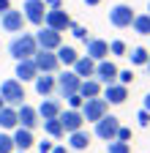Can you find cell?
Listing matches in <instances>:
<instances>
[{"mask_svg":"<svg viewBox=\"0 0 150 153\" xmlns=\"http://www.w3.org/2000/svg\"><path fill=\"white\" fill-rule=\"evenodd\" d=\"M68 137V150H87L90 148V131H85V128H79V131H71V134H66Z\"/></svg>","mask_w":150,"mask_h":153,"instance_id":"cell-21","label":"cell"},{"mask_svg":"<svg viewBox=\"0 0 150 153\" xmlns=\"http://www.w3.org/2000/svg\"><path fill=\"white\" fill-rule=\"evenodd\" d=\"M55 93L60 96V99H66V96H71V93H79V76L74 74L71 68H66V71H60V74H55Z\"/></svg>","mask_w":150,"mask_h":153,"instance_id":"cell-3","label":"cell"},{"mask_svg":"<svg viewBox=\"0 0 150 153\" xmlns=\"http://www.w3.org/2000/svg\"><path fill=\"white\" fill-rule=\"evenodd\" d=\"M85 47H87V57L90 60H104V57H109V41H104V38H87L85 41Z\"/></svg>","mask_w":150,"mask_h":153,"instance_id":"cell-18","label":"cell"},{"mask_svg":"<svg viewBox=\"0 0 150 153\" xmlns=\"http://www.w3.org/2000/svg\"><path fill=\"white\" fill-rule=\"evenodd\" d=\"M0 107H3V99H0Z\"/></svg>","mask_w":150,"mask_h":153,"instance_id":"cell-46","label":"cell"},{"mask_svg":"<svg viewBox=\"0 0 150 153\" xmlns=\"http://www.w3.org/2000/svg\"><path fill=\"white\" fill-rule=\"evenodd\" d=\"M147 71H150V60H147Z\"/></svg>","mask_w":150,"mask_h":153,"instance_id":"cell-45","label":"cell"},{"mask_svg":"<svg viewBox=\"0 0 150 153\" xmlns=\"http://www.w3.org/2000/svg\"><path fill=\"white\" fill-rule=\"evenodd\" d=\"M14 76H16L19 82H33L35 76H38V68H35L33 60H16V71H14Z\"/></svg>","mask_w":150,"mask_h":153,"instance_id":"cell-22","label":"cell"},{"mask_svg":"<svg viewBox=\"0 0 150 153\" xmlns=\"http://www.w3.org/2000/svg\"><path fill=\"white\" fill-rule=\"evenodd\" d=\"M134 16L137 14H134V8H131L128 3H117V6L109 8V25L117 27V30H126V27H131Z\"/></svg>","mask_w":150,"mask_h":153,"instance_id":"cell-6","label":"cell"},{"mask_svg":"<svg viewBox=\"0 0 150 153\" xmlns=\"http://www.w3.org/2000/svg\"><path fill=\"white\" fill-rule=\"evenodd\" d=\"M147 49H150V47H147Z\"/></svg>","mask_w":150,"mask_h":153,"instance_id":"cell-47","label":"cell"},{"mask_svg":"<svg viewBox=\"0 0 150 153\" xmlns=\"http://www.w3.org/2000/svg\"><path fill=\"white\" fill-rule=\"evenodd\" d=\"M147 14H150V3H147Z\"/></svg>","mask_w":150,"mask_h":153,"instance_id":"cell-44","label":"cell"},{"mask_svg":"<svg viewBox=\"0 0 150 153\" xmlns=\"http://www.w3.org/2000/svg\"><path fill=\"white\" fill-rule=\"evenodd\" d=\"M115 140H120V142H131V140H134V131H131L128 126H120L117 128V137Z\"/></svg>","mask_w":150,"mask_h":153,"instance_id":"cell-35","label":"cell"},{"mask_svg":"<svg viewBox=\"0 0 150 153\" xmlns=\"http://www.w3.org/2000/svg\"><path fill=\"white\" fill-rule=\"evenodd\" d=\"M106 153H131V142L112 140V142H106Z\"/></svg>","mask_w":150,"mask_h":153,"instance_id":"cell-31","label":"cell"},{"mask_svg":"<svg viewBox=\"0 0 150 153\" xmlns=\"http://www.w3.org/2000/svg\"><path fill=\"white\" fill-rule=\"evenodd\" d=\"M74 74L79 76V79H90L93 74H96V60H90L87 55H79V60L74 63V68H71Z\"/></svg>","mask_w":150,"mask_h":153,"instance_id":"cell-24","label":"cell"},{"mask_svg":"<svg viewBox=\"0 0 150 153\" xmlns=\"http://www.w3.org/2000/svg\"><path fill=\"white\" fill-rule=\"evenodd\" d=\"M66 104H68V109H82L85 99H82L79 93H71V96H66Z\"/></svg>","mask_w":150,"mask_h":153,"instance_id":"cell-34","label":"cell"},{"mask_svg":"<svg viewBox=\"0 0 150 153\" xmlns=\"http://www.w3.org/2000/svg\"><path fill=\"white\" fill-rule=\"evenodd\" d=\"M35 112H38L41 120H52V118H58V115L63 112V101H60V99H52V96H47V99H41V104L35 107Z\"/></svg>","mask_w":150,"mask_h":153,"instance_id":"cell-16","label":"cell"},{"mask_svg":"<svg viewBox=\"0 0 150 153\" xmlns=\"http://www.w3.org/2000/svg\"><path fill=\"white\" fill-rule=\"evenodd\" d=\"M131 27H134L139 36H147L150 38V14H137L134 22H131Z\"/></svg>","mask_w":150,"mask_h":153,"instance_id":"cell-28","label":"cell"},{"mask_svg":"<svg viewBox=\"0 0 150 153\" xmlns=\"http://www.w3.org/2000/svg\"><path fill=\"white\" fill-rule=\"evenodd\" d=\"M101 90H104V85L96 79V76H90V79H82V82H79V96H82V99H98Z\"/></svg>","mask_w":150,"mask_h":153,"instance_id":"cell-25","label":"cell"},{"mask_svg":"<svg viewBox=\"0 0 150 153\" xmlns=\"http://www.w3.org/2000/svg\"><path fill=\"white\" fill-rule=\"evenodd\" d=\"M137 123H139L142 128L150 126V112H147V109H139V112H137Z\"/></svg>","mask_w":150,"mask_h":153,"instance_id":"cell-36","label":"cell"},{"mask_svg":"<svg viewBox=\"0 0 150 153\" xmlns=\"http://www.w3.org/2000/svg\"><path fill=\"white\" fill-rule=\"evenodd\" d=\"M58 120H60V126H63L66 134L85 128V118H82V112H79V109H63V112L58 115Z\"/></svg>","mask_w":150,"mask_h":153,"instance_id":"cell-15","label":"cell"},{"mask_svg":"<svg viewBox=\"0 0 150 153\" xmlns=\"http://www.w3.org/2000/svg\"><path fill=\"white\" fill-rule=\"evenodd\" d=\"M11 137H14V148L16 150H30V148H35V131H30V128H22V126H16L14 131H11Z\"/></svg>","mask_w":150,"mask_h":153,"instance_id":"cell-17","label":"cell"},{"mask_svg":"<svg viewBox=\"0 0 150 153\" xmlns=\"http://www.w3.org/2000/svg\"><path fill=\"white\" fill-rule=\"evenodd\" d=\"M35 52H38V44H35L33 33H16L14 41L8 44V55L14 60H33Z\"/></svg>","mask_w":150,"mask_h":153,"instance_id":"cell-1","label":"cell"},{"mask_svg":"<svg viewBox=\"0 0 150 153\" xmlns=\"http://www.w3.org/2000/svg\"><path fill=\"white\" fill-rule=\"evenodd\" d=\"M41 126H44V134H47L49 140H63V137H66V131H63V126H60L58 118H52V120H41Z\"/></svg>","mask_w":150,"mask_h":153,"instance_id":"cell-26","label":"cell"},{"mask_svg":"<svg viewBox=\"0 0 150 153\" xmlns=\"http://www.w3.org/2000/svg\"><path fill=\"white\" fill-rule=\"evenodd\" d=\"M35 148H38V153H52L55 142L52 140H41V142H35Z\"/></svg>","mask_w":150,"mask_h":153,"instance_id":"cell-37","label":"cell"},{"mask_svg":"<svg viewBox=\"0 0 150 153\" xmlns=\"http://www.w3.org/2000/svg\"><path fill=\"white\" fill-rule=\"evenodd\" d=\"M19 11L25 14V22H27V25H35V27H41V25H44V16H47V6H44V0H25Z\"/></svg>","mask_w":150,"mask_h":153,"instance_id":"cell-7","label":"cell"},{"mask_svg":"<svg viewBox=\"0 0 150 153\" xmlns=\"http://www.w3.org/2000/svg\"><path fill=\"white\" fill-rule=\"evenodd\" d=\"M16 126H19V120H16V107L3 104L0 107V131H14Z\"/></svg>","mask_w":150,"mask_h":153,"instance_id":"cell-23","label":"cell"},{"mask_svg":"<svg viewBox=\"0 0 150 153\" xmlns=\"http://www.w3.org/2000/svg\"><path fill=\"white\" fill-rule=\"evenodd\" d=\"M55 55H58V63H60V66H66V68H74V63L79 60L77 47H71V44H60L58 49H55Z\"/></svg>","mask_w":150,"mask_h":153,"instance_id":"cell-19","label":"cell"},{"mask_svg":"<svg viewBox=\"0 0 150 153\" xmlns=\"http://www.w3.org/2000/svg\"><path fill=\"white\" fill-rule=\"evenodd\" d=\"M25 14L19 8H8L3 16H0V27H3L6 33H25Z\"/></svg>","mask_w":150,"mask_h":153,"instance_id":"cell-10","label":"cell"},{"mask_svg":"<svg viewBox=\"0 0 150 153\" xmlns=\"http://www.w3.org/2000/svg\"><path fill=\"white\" fill-rule=\"evenodd\" d=\"M14 153H27V150H14Z\"/></svg>","mask_w":150,"mask_h":153,"instance_id":"cell-43","label":"cell"},{"mask_svg":"<svg viewBox=\"0 0 150 153\" xmlns=\"http://www.w3.org/2000/svg\"><path fill=\"white\" fill-rule=\"evenodd\" d=\"M142 109L150 112V93H145V99H142Z\"/></svg>","mask_w":150,"mask_h":153,"instance_id":"cell-40","label":"cell"},{"mask_svg":"<svg viewBox=\"0 0 150 153\" xmlns=\"http://www.w3.org/2000/svg\"><path fill=\"white\" fill-rule=\"evenodd\" d=\"M68 30H71V36L77 38V41H87V38H90V36H87V27H85V25H77V22H74Z\"/></svg>","mask_w":150,"mask_h":153,"instance_id":"cell-33","label":"cell"},{"mask_svg":"<svg viewBox=\"0 0 150 153\" xmlns=\"http://www.w3.org/2000/svg\"><path fill=\"white\" fill-rule=\"evenodd\" d=\"M44 25L52 27V30H58V33H66L74 25V19H71V14L66 8H49L47 16H44Z\"/></svg>","mask_w":150,"mask_h":153,"instance_id":"cell-9","label":"cell"},{"mask_svg":"<svg viewBox=\"0 0 150 153\" xmlns=\"http://www.w3.org/2000/svg\"><path fill=\"white\" fill-rule=\"evenodd\" d=\"M126 57H131V66H147V60H150V49H147V47H131Z\"/></svg>","mask_w":150,"mask_h":153,"instance_id":"cell-27","label":"cell"},{"mask_svg":"<svg viewBox=\"0 0 150 153\" xmlns=\"http://www.w3.org/2000/svg\"><path fill=\"white\" fill-rule=\"evenodd\" d=\"M101 99H104L106 104H115V107H120V104H126V99H128V88H126V85H120V82L104 85V90H101Z\"/></svg>","mask_w":150,"mask_h":153,"instance_id":"cell-14","label":"cell"},{"mask_svg":"<svg viewBox=\"0 0 150 153\" xmlns=\"http://www.w3.org/2000/svg\"><path fill=\"white\" fill-rule=\"evenodd\" d=\"M134 79H137V74L131 71V68L117 71V82H120V85H126V88H128V85H134Z\"/></svg>","mask_w":150,"mask_h":153,"instance_id":"cell-32","label":"cell"},{"mask_svg":"<svg viewBox=\"0 0 150 153\" xmlns=\"http://www.w3.org/2000/svg\"><path fill=\"white\" fill-rule=\"evenodd\" d=\"M33 63H35V68H38V74H58V68H60L58 55L49 52V49H38L33 55Z\"/></svg>","mask_w":150,"mask_h":153,"instance_id":"cell-11","label":"cell"},{"mask_svg":"<svg viewBox=\"0 0 150 153\" xmlns=\"http://www.w3.org/2000/svg\"><path fill=\"white\" fill-rule=\"evenodd\" d=\"M44 6H47V11L49 8H63V0H44Z\"/></svg>","mask_w":150,"mask_h":153,"instance_id":"cell-38","label":"cell"},{"mask_svg":"<svg viewBox=\"0 0 150 153\" xmlns=\"http://www.w3.org/2000/svg\"><path fill=\"white\" fill-rule=\"evenodd\" d=\"M55 85H58L55 82V74H38L33 79V88H35V93H38L41 99H47V96L55 93Z\"/></svg>","mask_w":150,"mask_h":153,"instance_id":"cell-20","label":"cell"},{"mask_svg":"<svg viewBox=\"0 0 150 153\" xmlns=\"http://www.w3.org/2000/svg\"><path fill=\"white\" fill-rule=\"evenodd\" d=\"M16 120H19L22 128H30V131H35L41 126V118H38V112H35V107H30L27 101L22 107H16Z\"/></svg>","mask_w":150,"mask_h":153,"instance_id":"cell-12","label":"cell"},{"mask_svg":"<svg viewBox=\"0 0 150 153\" xmlns=\"http://www.w3.org/2000/svg\"><path fill=\"white\" fill-rule=\"evenodd\" d=\"M52 153H68V148H66V145H55Z\"/></svg>","mask_w":150,"mask_h":153,"instance_id":"cell-41","label":"cell"},{"mask_svg":"<svg viewBox=\"0 0 150 153\" xmlns=\"http://www.w3.org/2000/svg\"><path fill=\"white\" fill-rule=\"evenodd\" d=\"M33 36H35V44H38V49H49V52H55V49L63 44V33L52 30V27H47V25H41Z\"/></svg>","mask_w":150,"mask_h":153,"instance_id":"cell-8","label":"cell"},{"mask_svg":"<svg viewBox=\"0 0 150 153\" xmlns=\"http://www.w3.org/2000/svg\"><path fill=\"white\" fill-rule=\"evenodd\" d=\"M117 71H120V68L112 63L109 57H104V60L96 63V74H93V76H96L101 85H112V82H117Z\"/></svg>","mask_w":150,"mask_h":153,"instance_id":"cell-13","label":"cell"},{"mask_svg":"<svg viewBox=\"0 0 150 153\" xmlns=\"http://www.w3.org/2000/svg\"><path fill=\"white\" fill-rule=\"evenodd\" d=\"M0 99H3V104H8V107H22L25 99H27L25 82H19L16 76L14 79H3L0 82Z\"/></svg>","mask_w":150,"mask_h":153,"instance_id":"cell-2","label":"cell"},{"mask_svg":"<svg viewBox=\"0 0 150 153\" xmlns=\"http://www.w3.org/2000/svg\"><path fill=\"white\" fill-rule=\"evenodd\" d=\"M120 126H123L120 118H115V115H104L98 123H93V134H96L98 140H104V142H112V140L117 137V128Z\"/></svg>","mask_w":150,"mask_h":153,"instance_id":"cell-5","label":"cell"},{"mask_svg":"<svg viewBox=\"0 0 150 153\" xmlns=\"http://www.w3.org/2000/svg\"><path fill=\"white\" fill-rule=\"evenodd\" d=\"M8 8H14V6H11V0H0V16H3Z\"/></svg>","mask_w":150,"mask_h":153,"instance_id":"cell-39","label":"cell"},{"mask_svg":"<svg viewBox=\"0 0 150 153\" xmlns=\"http://www.w3.org/2000/svg\"><path fill=\"white\" fill-rule=\"evenodd\" d=\"M82 118H85V123H98L104 115H109V104L101 99H85V104H82Z\"/></svg>","mask_w":150,"mask_h":153,"instance_id":"cell-4","label":"cell"},{"mask_svg":"<svg viewBox=\"0 0 150 153\" xmlns=\"http://www.w3.org/2000/svg\"><path fill=\"white\" fill-rule=\"evenodd\" d=\"M109 55H112V57H126V55H128V44L123 41V38L109 41Z\"/></svg>","mask_w":150,"mask_h":153,"instance_id":"cell-29","label":"cell"},{"mask_svg":"<svg viewBox=\"0 0 150 153\" xmlns=\"http://www.w3.org/2000/svg\"><path fill=\"white\" fill-rule=\"evenodd\" d=\"M82 3H85V6H101L104 0H82Z\"/></svg>","mask_w":150,"mask_h":153,"instance_id":"cell-42","label":"cell"},{"mask_svg":"<svg viewBox=\"0 0 150 153\" xmlns=\"http://www.w3.org/2000/svg\"><path fill=\"white\" fill-rule=\"evenodd\" d=\"M14 137L11 131H0V153H14Z\"/></svg>","mask_w":150,"mask_h":153,"instance_id":"cell-30","label":"cell"}]
</instances>
